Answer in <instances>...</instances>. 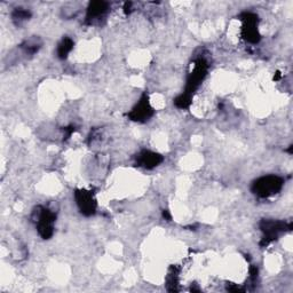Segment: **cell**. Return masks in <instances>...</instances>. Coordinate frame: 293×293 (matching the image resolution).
<instances>
[{"instance_id":"8992f818","label":"cell","mask_w":293,"mask_h":293,"mask_svg":"<svg viewBox=\"0 0 293 293\" xmlns=\"http://www.w3.org/2000/svg\"><path fill=\"white\" fill-rule=\"evenodd\" d=\"M108 9V4L103 2H95L90 4V6L88 7L87 11V20L89 21H94V20H98L99 17L103 16Z\"/></svg>"},{"instance_id":"52a82bcc","label":"cell","mask_w":293,"mask_h":293,"mask_svg":"<svg viewBox=\"0 0 293 293\" xmlns=\"http://www.w3.org/2000/svg\"><path fill=\"white\" fill-rule=\"evenodd\" d=\"M74 47V42L70 38H64L61 43H60L58 47V54L59 58L65 59L68 57V54L71 52V49Z\"/></svg>"},{"instance_id":"ba28073f","label":"cell","mask_w":293,"mask_h":293,"mask_svg":"<svg viewBox=\"0 0 293 293\" xmlns=\"http://www.w3.org/2000/svg\"><path fill=\"white\" fill-rule=\"evenodd\" d=\"M30 16H31V14H30V12L25 11V9H22V8H16L13 12V14H12L13 21L16 22L17 24H20L23 21H27V20H29Z\"/></svg>"},{"instance_id":"3957f363","label":"cell","mask_w":293,"mask_h":293,"mask_svg":"<svg viewBox=\"0 0 293 293\" xmlns=\"http://www.w3.org/2000/svg\"><path fill=\"white\" fill-rule=\"evenodd\" d=\"M76 199H77V204L79 206L80 211L86 215H90L95 212L97 208V203L93 198V195L89 191L86 190H79L76 193Z\"/></svg>"},{"instance_id":"277c9868","label":"cell","mask_w":293,"mask_h":293,"mask_svg":"<svg viewBox=\"0 0 293 293\" xmlns=\"http://www.w3.org/2000/svg\"><path fill=\"white\" fill-rule=\"evenodd\" d=\"M151 115H153V109L150 107L148 99L144 97L133 109L132 113L130 114V117L135 122H143V120L148 119Z\"/></svg>"},{"instance_id":"6da1fadb","label":"cell","mask_w":293,"mask_h":293,"mask_svg":"<svg viewBox=\"0 0 293 293\" xmlns=\"http://www.w3.org/2000/svg\"><path fill=\"white\" fill-rule=\"evenodd\" d=\"M33 214L39 235L45 240L50 239L53 235V229H54L53 225L55 221V214L52 211H49L45 208H38L33 212Z\"/></svg>"},{"instance_id":"5b68a950","label":"cell","mask_w":293,"mask_h":293,"mask_svg":"<svg viewBox=\"0 0 293 293\" xmlns=\"http://www.w3.org/2000/svg\"><path fill=\"white\" fill-rule=\"evenodd\" d=\"M163 160L161 156L158 154L151 153V151H143L139 156V163L145 169H153L157 166Z\"/></svg>"},{"instance_id":"7a4b0ae2","label":"cell","mask_w":293,"mask_h":293,"mask_svg":"<svg viewBox=\"0 0 293 293\" xmlns=\"http://www.w3.org/2000/svg\"><path fill=\"white\" fill-rule=\"evenodd\" d=\"M283 181L279 176H265L253 185V191L260 197H269L282 189Z\"/></svg>"}]
</instances>
